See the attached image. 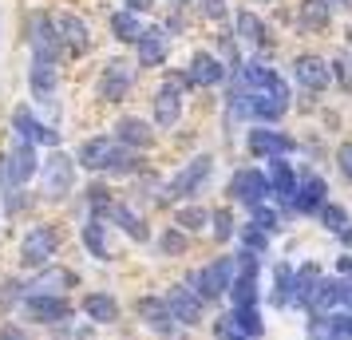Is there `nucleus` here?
<instances>
[{
	"label": "nucleus",
	"instance_id": "29",
	"mask_svg": "<svg viewBox=\"0 0 352 340\" xmlns=\"http://www.w3.org/2000/svg\"><path fill=\"white\" fill-rule=\"evenodd\" d=\"M111 32H115V40H139L143 36V24H139V16L135 12H115L111 16Z\"/></svg>",
	"mask_w": 352,
	"mask_h": 340
},
{
	"label": "nucleus",
	"instance_id": "28",
	"mask_svg": "<svg viewBox=\"0 0 352 340\" xmlns=\"http://www.w3.org/2000/svg\"><path fill=\"white\" fill-rule=\"evenodd\" d=\"M230 324L238 328L241 337H261V328H265V324H261V317H257V305L234 308V313H230Z\"/></svg>",
	"mask_w": 352,
	"mask_h": 340
},
{
	"label": "nucleus",
	"instance_id": "6",
	"mask_svg": "<svg viewBox=\"0 0 352 340\" xmlns=\"http://www.w3.org/2000/svg\"><path fill=\"white\" fill-rule=\"evenodd\" d=\"M60 40H56V28H52V16L48 12H36L32 16V56L36 64H56L60 56Z\"/></svg>",
	"mask_w": 352,
	"mask_h": 340
},
{
	"label": "nucleus",
	"instance_id": "25",
	"mask_svg": "<svg viewBox=\"0 0 352 340\" xmlns=\"http://www.w3.org/2000/svg\"><path fill=\"white\" fill-rule=\"evenodd\" d=\"M56 64H32V71H28V83H32V95L36 99H52V91H56Z\"/></svg>",
	"mask_w": 352,
	"mask_h": 340
},
{
	"label": "nucleus",
	"instance_id": "3",
	"mask_svg": "<svg viewBox=\"0 0 352 340\" xmlns=\"http://www.w3.org/2000/svg\"><path fill=\"white\" fill-rule=\"evenodd\" d=\"M52 28H56L60 48H67L72 56H87V52H91V32H87V24H83L80 16L60 12V16H52Z\"/></svg>",
	"mask_w": 352,
	"mask_h": 340
},
{
	"label": "nucleus",
	"instance_id": "40",
	"mask_svg": "<svg viewBox=\"0 0 352 340\" xmlns=\"http://www.w3.org/2000/svg\"><path fill=\"white\" fill-rule=\"evenodd\" d=\"M336 80H340V87H349V91H352V60H349V56H336Z\"/></svg>",
	"mask_w": 352,
	"mask_h": 340
},
{
	"label": "nucleus",
	"instance_id": "34",
	"mask_svg": "<svg viewBox=\"0 0 352 340\" xmlns=\"http://www.w3.org/2000/svg\"><path fill=\"white\" fill-rule=\"evenodd\" d=\"M210 222V214L202 206H186V210H178V229H202Z\"/></svg>",
	"mask_w": 352,
	"mask_h": 340
},
{
	"label": "nucleus",
	"instance_id": "5",
	"mask_svg": "<svg viewBox=\"0 0 352 340\" xmlns=\"http://www.w3.org/2000/svg\"><path fill=\"white\" fill-rule=\"evenodd\" d=\"M230 194L254 210V206H261V202L270 198V179H265L261 170H238V174L230 179Z\"/></svg>",
	"mask_w": 352,
	"mask_h": 340
},
{
	"label": "nucleus",
	"instance_id": "41",
	"mask_svg": "<svg viewBox=\"0 0 352 340\" xmlns=\"http://www.w3.org/2000/svg\"><path fill=\"white\" fill-rule=\"evenodd\" d=\"M336 162H340V174L352 182V143H344L340 150H336Z\"/></svg>",
	"mask_w": 352,
	"mask_h": 340
},
{
	"label": "nucleus",
	"instance_id": "10",
	"mask_svg": "<svg viewBox=\"0 0 352 340\" xmlns=\"http://www.w3.org/2000/svg\"><path fill=\"white\" fill-rule=\"evenodd\" d=\"M56 245H60V234L52 226H32V234L24 238V265H44V261L56 253Z\"/></svg>",
	"mask_w": 352,
	"mask_h": 340
},
{
	"label": "nucleus",
	"instance_id": "12",
	"mask_svg": "<svg viewBox=\"0 0 352 340\" xmlns=\"http://www.w3.org/2000/svg\"><path fill=\"white\" fill-rule=\"evenodd\" d=\"M293 76H297V83H301V87H309V91H320V87H329V80H333V67L324 64L320 56H297Z\"/></svg>",
	"mask_w": 352,
	"mask_h": 340
},
{
	"label": "nucleus",
	"instance_id": "23",
	"mask_svg": "<svg viewBox=\"0 0 352 340\" xmlns=\"http://www.w3.org/2000/svg\"><path fill=\"white\" fill-rule=\"evenodd\" d=\"M72 281H76V277L67 273V269H44L28 289H36L32 297H56V293L64 289V285H72Z\"/></svg>",
	"mask_w": 352,
	"mask_h": 340
},
{
	"label": "nucleus",
	"instance_id": "7",
	"mask_svg": "<svg viewBox=\"0 0 352 340\" xmlns=\"http://www.w3.org/2000/svg\"><path fill=\"white\" fill-rule=\"evenodd\" d=\"M178 119H182V80H166L155 95V123L159 131H170Z\"/></svg>",
	"mask_w": 352,
	"mask_h": 340
},
{
	"label": "nucleus",
	"instance_id": "43",
	"mask_svg": "<svg viewBox=\"0 0 352 340\" xmlns=\"http://www.w3.org/2000/svg\"><path fill=\"white\" fill-rule=\"evenodd\" d=\"M340 308L352 313V281H344V297H340Z\"/></svg>",
	"mask_w": 352,
	"mask_h": 340
},
{
	"label": "nucleus",
	"instance_id": "16",
	"mask_svg": "<svg viewBox=\"0 0 352 340\" xmlns=\"http://www.w3.org/2000/svg\"><path fill=\"white\" fill-rule=\"evenodd\" d=\"M24 308H28V317L40 321V324H56V321H67V317H72L67 301H60V297H28Z\"/></svg>",
	"mask_w": 352,
	"mask_h": 340
},
{
	"label": "nucleus",
	"instance_id": "1",
	"mask_svg": "<svg viewBox=\"0 0 352 340\" xmlns=\"http://www.w3.org/2000/svg\"><path fill=\"white\" fill-rule=\"evenodd\" d=\"M234 273H238V261H234V258H218L214 265L198 269V273L190 277V285H194V293H198L202 301H214V297L230 293V285H234Z\"/></svg>",
	"mask_w": 352,
	"mask_h": 340
},
{
	"label": "nucleus",
	"instance_id": "33",
	"mask_svg": "<svg viewBox=\"0 0 352 340\" xmlns=\"http://www.w3.org/2000/svg\"><path fill=\"white\" fill-rule=\"evenodd\" d=\"M301 24L305 28H324V24H329V4H320V0H305L301 4Z\"/></svg>",
	"mask_w": 352,
	"mask_h": 340
},
{
	"label": "nucleus",
	"instance_id": "39",
	"mask_svg": "<svg viewBox=\"0 0 352 340\" xmlns=\"http://www.w3.org/2000/svg\"><path fill=\"white\" fill-rule=\"evenodd\" d=\"M254 226L261 229V234H270V229H277V214L265 210V206H254Z\"/></svg>",
	"mask_w": 352,
	"mask_h": 340
},
{
	"label": "nucleus",
	"instance_id": "48",
	"mask_svg": "<svg viewBox=\"0 0 352 340\" xmlns=\"http://www.w3.org/2000/svg\"><path fill=\"white\" fill-rule=\"evenodd\" d=\"M329 4H336V8H352V0H329Z\"/></svg>",
	"mask_w": 352,
	"mask_h": 340
},
{
	"label": "nucleus",
	"instance_id": "18",
	"mask_svg": "<svg viewBox=\"0 0 352 340\" xmlns=\"http://www.w3.org/2000/svg\"><path fill=\"white\" fill-rule=\"evenodd\" d=\"M135 44H139V64L143 67H159L166 60V32L162 28H143V36Z\"/></svg>",
	"mask_w": 352,
	"mask_h": 340
},
{
	"label": "nucleus",
	"instance_id": "46",
	"mask_svg": "<svg viewBox=\"0 0 352 340\" xmlns=\"http://www.w3.org/2000/svg\"><path fill=\"white\" fill-rule=\"evenodd\" d=\"M127 8H131V12H143V8H146V0H127Z\"/></svg>",
	"mask_w": 352,
	"mask_h": 340
},
{
	"label": "nucleus",
	"instance_id": "42",
	"mask_svg": "<svg viewBox=\"0 0 352 340\" xmlns=\"http://www.w3.org/2000/svg\"><path fill=\"white\" fill-rule=\"evenodd\" d=\"M206 4V16L210 20H222L226 16V0H202Z\"/></svg>",
	"mask_w": 352,
	"mask_h": 340
},
{
	"label": "nucleus",
	"instance_id": "20",
	"mask_svg": "<svg viewBox=\"0 0 352 340\" xmlns=\"http://www.w3.org/2000/svg\"><path fill=\"white\" fill-rule=\"evenodd\" d=\"M119 143H127V146H151L155 143V131H151V123H143V119H135V115H127V119H119Z\"/></svg>",
	"mask_w": 352,
	"mask_h": 340
},
{
	"label": "nucleus",
	"instance_id": "14",
	"mask_svg": "<svg viewBox=\"0 0 352 340\" xmlns=\"http://www.w3.org/2000/svg\"><path fill=\"white\" fill-rule=\"evenodd\" d=\"M115 155H119L115 139H87L80 146V166H87V170H111Z\"/></svg>",
	"mask_w": 352,
	"mask_h": 340
},
{
	"label": "nucleus",
	"instance_id": "4",
	"mask_svg": "<svg viewBox=\"0 0 352 340\" xmlns=\"http://www.w3.org/2000/svg\"><path fill=\"white\" fill-rule=\"evenodd\" d=\"M32 174H36V146L20 143L12 155H4V159H0V179L8 182L12 190H16V186H24Z\"/></svg>",
	"mask_w": 352,
	"mask_h": 340
},
{
	"label": "nucleus",
	"instance_id": "47",
	"mask_svg": "<svg viewBox=\"0 0 352 340\" xmlns=\"http://www.w3.org/2000/svg\"><path fill=\"white\" fill-rule=\"evenodd\" d=\"M340 242H344V249H352V229H340Z\"/></svg>",
	"mask_w": 352,
	"mask_h": 340
},
{
	"label": "nucleus",
	"instance_id": "11",
	"mask_svg": "<svg viewBox=\"0 0 352 340\" xmlns=\"http://www.w3.org/2000/svg\"><path fill=\"white\" fill-rule=\"evenodd\" d=\"M131 83H135V67H127L123 60H115V64H107L103 80H99V95L107 99V103H119V99H127Z\"/></svg>",
	"mask_w": 352,
	"mask_h": 340
},
{
	"label": "nucleus",
	"instance_id": "2",
	"mask_svg": "<svg viewBox=\"0 0 352 340\" xmlns=\"http://www.w3.org/2000/svg\"><path fill=\"white\" fill-rule=\"evenodd\" d=\"M210 170H214V159L210 155H198V159L190 162V166H182L175 179L166 182V198L175 202V198H190V194H198V186L210 179Z\"/></svg>",
	"mask_w": 352,
	"mask_h": 340
},
{
	"label": "nucleus",
	"instance_id": "27",
	"mask_svg": "<svg viewBox=\"0 0 352 340\" xmlns=\"http://www.w3.org/2000/svg\"><path fill=\"white\" fill-rule=\"evenodd\" d=\"M83 308H87V317H91V321H99V324H107V321H115V317H119V305H115L107 293H91V297L83 301Z\"/></svg>",
	"mask_w": 352,
	"mask_h": 340
},
{
	"label": "nucleus",
	"instance_id": "38",
	"mask_svg": "<svg viewBox=\"0 0 352 340\" xmlns=\"http://www.w3.org/2000/svg\"><path fill=\"white\" fill-rule=\"evenodd\" d=\"M214 238H218V242H226V238H234V218H230L226 210H218V214H214Z\"/></svg>",
	"mask_w": 352,
	"mask_h": 340
},
{
	"label": "nucleus",
	"instance_id": "31",
	"mask_svg": "<svg viewBox=\"0 0 352 340\" xmlns=\"http://www.w3.org/2000/svg\"><path fill=\"white\" fill-rule=\"evenodd\" d=\"M273 277H277V289H273V305H289V297H293V265H277L273 269Z\"/></svg>",
	"mask_w": 352,
	"mask_h": 340
},
{
	"label": "nucleus",
	"instance_id": "24",
	"mask_svg": "<svg viewBox=\"0 0 352 340\" xmlns=\"http://www.w3.org/2000/svg\"><path fill=\"white\" fill-rule=\"evenodd\" d=\"M83 245L96 253L99 261H111V245H107V226L99 222V218H91L87 226H83Z\"/></svg>",
	"mask_w": 352,
	"mask_h": 340
},
{
	"label": "nucleus",
	"instance_id": "35",
	"mask_svg": "<svg viewBox=\"0 0 352 340\" xmlns=\"http://www.w3.org/2000/svg\"><path fill=\"white\" fill-rule=\"evenodd\" d=\"M320 222L333 229V234L349 229V218H344V210H340V206H320Z\"/></svg>",
	"mask_w": 352,
	"mask_h": 340
},
{
	"label": "nucleus",
	"instance_id": "32",
	"mask_svg": "<svg viewBox=\"0 0 352 340\" xmlns=\"http://www.w3.org/2000/svg\"><path fill=\"white\" fill-rule=\"evenodd\" d=\"M238 36L250 40V44H261V40H265V24H261L254 12H238Z\"/></svg>",
	"mask_w": 352,
	"mask_h": 340
},
{
	"label": "nucleus",
	"instance_id": "21",
	"mask_svg": "<svg viewBox=\"0 0 352 340\" xmlns=\"http://www.w3.org/2000/svg\"><path fill=\"white\" fill-rule=\"evenodd\" d=\"M293 206L301 214H313V210H320L324 206V182L320 179H305L297 190H293Z\"/></svg>",
	"mask_w": 352,
	"mask_h": 340
},
{
	"label": "nucleus",
	"instance_id": "36",
	"mask_svg": "<svg viewBox=\"0 0 352 340\" xmlns=\"http://www.w3.org/2000/svg\"><path fill=\"white\" fill-rule=\"evenodd\" d=\"M241 242H245V253H265V245H270V242H265V234L254 229V226L241 229Z\"/></svg>",
	"mask_w": 352,
	"mask_h": 340
},
{
	"label": "nucleus",
	"instance_id": "26",
	"mask_svg": "<svg viewBox=\"0 0 352 340\" xmlns=\"http://www.w3.org/2000/svg\"><path fill=\"white\" fill-rule=\"evenodd\" d=\"M293 190H297V179H293V170H289V162L273 159V166H270V194L293 198Z\"/></svg>",
	"mask_w": 352,
	"mask_h": 340
},
{
	"label": "nucleus",
	"instance_id": "44",
	"mask_svg": "<svg viewBox=\"0 0 352 340\" xmlns=\"http://www.w3.org/2000/svg\"><path fill=\"white\" fill-rule=\"evenodd\" d=\"M0 340H24V337H20L16 328H4V332H0Z\"/></svg>",
	"mask_w": 352,
	"mask_h": 340
},
{
	"label": "nucleus",
	"instance_id": "22",
	"mask_svg": "<svg viewBox=\"0 0 352 340\" xmlns=\"http://www.w3.org/2000/svg\"><path fill=\"white\" fill-rule=\"evenodd\" d=\"M139 317H143L151 328H159V332H170V324H175L166 301H159V297H143V301H139Z\"/></svg>",
	"mask_w": 352,
	"mask_h": 340
},
{
	"label": "nucleus",
	"instance_id": "8",
	"mask_svg": "<svg viewBox=\"0 0 352 340\" xmlns=\"http://www.w3.org/2000/svg\"><path fill=\"white\" fill-rule=\"evenodd\" d=\"M76 182V162L67 155H56V159L44 162V194L48 198H64Z\"/></svg>",
	"mask_w": 352,
	"mask_h": 340
},
{
	"label": "nucleus",
	"instance_id": "30",
	"mask_svg": "<svg viewBox=\"0 0 352 340\" xmlns=\"http://www.w3.org/2000/svg\"><path fill=\"white\" fill-rule=\"evenodd\" d=\"M107 214H111L115 222H119V226L127 229V234L135 238V242H146V226L139 222V214H135V210H127V206H111Z\"/></svg>",
	"mask_w": 352,
	"mask_h": 340
},
{
	"label": "nucleus",
	"instance_id": "13",
	"mask_svg": "<svg viewBox=\"0 0 352 340\" xmlns=\"http://www.w3.org/2000/svg\"><path fill=\"white\" fill-rule=\"evenodd\" d=\"M166 308L178 324H198L202 321V297L190 289H170L166 293Z\"/></svg>",
	"mask_w": 352,
	"mask_h": 340
},
{
	"label": "nucleus",
	"instance_id": "15",
	"mask_svg": "<svg viewBox=\"0 0 352 340\" xmlns=\"http://www.w3.org/2000/svg\"><path fill=\"white\" fill-rule=\"evenodd\" d=\"M250 150L254 155H261V159H281V155H289L293 150V139L289 135H281V131H250Z\"/></svg>",
	"mask_w": 352,
	"mask_h": 340
},
{
	"label": "nucleus",
	"instance_id": "37",
	"mask_svg": "<svg viewBox=\"0 0 352 340\" xmlns=\"http://www.w3.org/2000/svg\"><path fill=\"white\" fill-rule=\"evenodd\" d=\"M159 245H162V253H182L186 249V238H182V229H166L159 238Z\"/></svg>",
	"mask_w": 352,
	"mask_h": 340
},
{
	"label": "nucleus",
	"instance_id": "45",
	"mask_svg": "<svg viewBox=\"0 0 352 340\" xmlns=\"http://www.w3.org/2000/svg\"><path fill=\"white\" fill-rule=\"evenodd\" d=\"M340 273L352 277V258H340Z\"/></svg>",
	"mask_w": 352,
	"mask_h": 340
},
{
	"label": "nucleus",
	"instance_id": "9",
	"mask_svg": "<svg viewBox=\"0 0 352 340\" xmlns=\"http://www.w3.org/2000/svg\"><path fill=\"white\" fill-rule=\"evenodd\" d=\"M12 127H16V135H20V143H28V146H56L60 139H56V131L52 127H44L40 119L32 115V107H16V115H12Z\"/></svg>",
	"mask_w": 352,
	"mask_h": 340
},
{
	"label": "nucleus",
	"instance_id": "19",
	"mask_svg": "<svg viewBox=\"0 0 352 340\" xmlns=\"http://www.w3.org/2000/svg\"><path fill=\"white\" fill-rule=\"evenodd\" d=\"M317 285H320V269H317V265H301V269L293 273V297H289V305H305V308H309Z\"/></svg>",
	"mask_w": 352,
	"mask_h": 340
},
{
	"label": "nucleus",
	"instance_id": "17",
	"mask_svg": "<svg viewBox=\"0 0 352 340\" xmlns=\"http://www.w3.org/2000/svg\"><path fill=\"white\" fill-rule=\"evenodd\" d=\"M222 76H226V67L218 64L210 52H194L190 56V76H186L190 83H198V87H214V83H222Z\"/></svg>",
	"mask_w": 352,
	"mask_h": 340
}]
</instances>
